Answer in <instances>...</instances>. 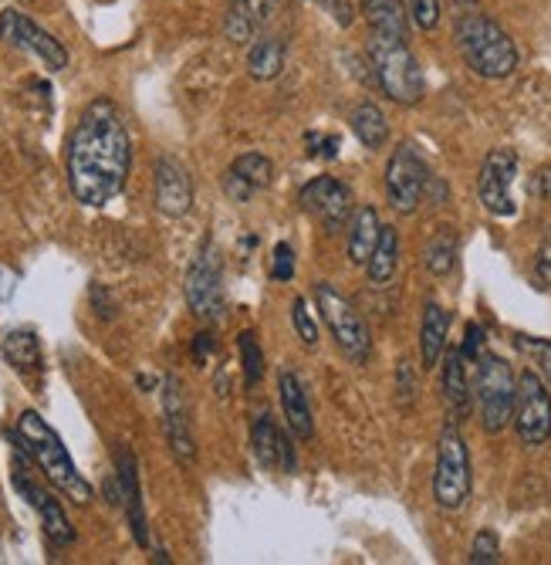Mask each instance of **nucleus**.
Returning a JSON list of instances; mask_svg holds the SVG:
<instances>
[{"instance_id": "1", "label": "nucleus", "mask_w": 551, "mask_h": 565, "mask_svg": "<svg viewBox=\"0 0 551 565\" xmlns=\"http://www.w3.org/2000/svg\"><path fill=\"white\" fill-rule=\"evenodd\" d=\"M129 167H132V139L119 106L109 98L88 102L65 149L72 196L85 203V207H102V203L122 193L129 180Z\"/></svg>"}, {"instance_id": "2", "label": "nucleus", "mask_w": 551, "mask_h": 565, "mask_svg": "<svg viewBox=\"0 0 551 565\" xmlns=\"http://www.w3.org/2000/svg\"><path fill=\"white\" fill-rule=\"evenodd\" d=\"M457 47L467 62V68L480 78H508L518 72V44L515 38L500 28L490 14L464 4V11L457 14Z\"/></svg>"}, {"instance_id": "3", "label": "nucleus", "mask_w": 551, "mask_h": 565, "mask_svg": "<svg viewBox=\"0 0 551 565\" xmlns=\"http://www.w3.org/2000/svg\"><path fill=\"white\" fill-rule=\"evenodd\" d=\"M14 440L21 444V450L41 468V475L52 481L68 501H75V504H88L91 501V484L78 475L75 460L65 450L62 437L55 434V427L47 424L41 414H34V409H24V414L18 417Z\"/></svg>"}, {"instance_id": "4", "label": "nucleus", "mask_w": 551, "mask_h": 565, "mask_svg": "<svg viewBox=\"0 0 551 565\" xmlns=\"http://www.w3.org/2000/svg\"><path fill=\"white\" fill-rule=\"evenodd\" d=\"M369 72L379 85V92L386 98H392L396 106H417L426 92V78L423 68L417 62V55L410 51V44L403 38H386V34H372L369 47Z\"/></svg>"}, {"instance_id": "5", "label": "nucleus", "mask_w": 551, "mask_h": 565, "mask_svg": "<svg viewBox=\"0 0 551 565\" xmlns=\"http://www.w3.org/2000/svg\"><path fill=\"white\" fill-rule=\"evenodd\" d=\"M474 399L480 427L487 434H500L515 420V399H518V380L515 370L500 355L484 352L477 359V376H474Z\"/></svg>"}, {"instance_id": "6", "label": "nucleus", "mask_w": 551, "mask_h": 565, "mask_svg": "<svg viewBox=\"0 0 551 565\" xmlns=\"http://www.w3.org/2000/svg\"><path fill=\"white\" fill-rule=\"evenodd\" d=\"M471 498V454L467 440L450 420L436 440V468H433V501L440 511H461Z\"/></svg>"}, {"instance_id": "7", "label": "nucleus", "mask_w": 551, "mask_h": 565, "mask_svg": "<svg viewBox=\"0 0 551 565\" xmlns=\"http://www.w3.org/2000/svg\"><path fill=\"white\" fill-rule=\"evenodd\" d=\"M315 305L322 312L325 329L332 332L335 345L342 349V355L353 359V363H366L369 352H372V339H369V326L356 312V305L328 281H322L315 288Z\"/></svg>"}, {"instance_id": "8", "label": "nucleus", "mask_w": 551, "mask_h": 565, "mask_svg": "<svg viewBox=\"0 0 551 565\" xmlns=\"http://www.w3.org/2000/svg\"><path fill=\"white\" fill-rule=\"evenodd\" d=\"M430 186V170L413 142L392 149L386 163V200L396 214H413Z\"/></svg>"}, {"instance_id": "9", "label": "nucleus", "mask_w": 551, "mask_h": 565, "mask_svg": "<svg viewBox=\"0 0 551 565\" xmlns=\"http://www.w3.org/2000/svg\"><path fill=\"white\" fill-rule=\"evenodd\" d=\"M0 41L18 47V51H24V55H31V58H37L47 72H65L68 68L65 44L55 34H47L41 24H34L18 8L0 11Z\"/></svg>"}, {"instance_id": "10", "label": "nucleus", "mask_w": 551, "mask_h": 565, "mask_svg": "<svg viewBox=\"0 0 551 565\" xmlns=\"http://www.w3.org/2000/svg\"><path fill=\"white\" fill-rule=\"evenodd\" d=\"M515 177H518V152L515 149H490L484 157V163H480V177H477L480 207L490 217L508 221V217L518 214Z\"/></svg>"}, {"instance_id": "11", "label": "nucleus", "mask_w": 551, "mask_h": 565, "mask_svg": "<svg viewBox=\"0 0 551 565\" xmlns=\"http://www.w3.org/2000/svg\"><path fill=\"white\" fill-rule=\"evenodd\" d=\"M515 430L525 447H541L551 437V393L534 370L518 376V399H515Z\"/></svg>"}, {"instance_id": "12", "label": "nucleus", "mask_w": 551, "mask_h": 565, "mask_svg": "<svg viewBox=\"0 0 551 565\" xmlns=\"http://www.w3.org/2000/svg\"><path fill=\"white\" fill-rule=\"evenodd\" d=\"M186 301L193 308L196 319L217 322L227 308L224 298V271H220V258L214 247H204L196 254V262L186 275Z\"/></svg>"}, {"instance_id": "13", "label": "nucleus", "mask_w": 551, "mask_h": 565, "mask_svg": "<svg viewBox=\"0 0 551 565\" xmlns=\"http://www.w3.org/2000/svg\"><path fill=\"white\" fill-rule=\"evenodd\" d=\"M298 203H302V211L318 221L325 231H338L353 221V190H348L342 180L335 177H315L312 183L302 186L298 193Z\"/></svg>"}, {"instance_id": "14", "label": "nucleus", "mask_w": 551, "mask_h": 565, "mask_svg": "<svg viewBox=\"0 0 551 565\" xmlns=\"http://www.w3.org/2000/svg\"><path fill=\"white\" fill-rule=\"evenodd\" d=\"M163 424H166V440H170L173 457L180 460V465H193L196 440H193V430H190V409H186L183 386L173 376L163 386Z\"/></svg>"}, {"instance_id": "15", "label": "nucleus", "mask_w": 551, "mask_h": 565, "mask_svg": "<svg viewBox=\"0 0 551 565\" xmlns=\"http://www.w3.org/2000/svg\"><path fill=\"white\" fill-rule=\"evenodd\" d=\"M156 207L166 217H186L193 207V180L173 157H160L156 163Z\"/></svg>"}, {"instance_id": "16", "label": "nucleus", "mask_w": 551, "mask_h": 565, "mask_svg": "<svg viewBox=\"0 0 551 565\" xmlns=\"http://www.w3.org/2000/svg\"><path fill=\"white\" fill-rule=\"evenodd\" d=\"M271 180H274V163L261 157V152H244L224 173V193L234 203H247L258 190H268Z\"/></svg>"}, {"instance_id": "17", "label": "nucleus", "mask_w": 551, "mask_h": 565, "mask_svg": "<svg viewBox=\"0 0 551 565\" xmlns=\"http://www.w3.org/2000/svg\"><path fill=\"white\" fill-rule=\"evenodd\" d=\"M116 478H119V498H122V504H126V519H129L132 539H136L139 548H149V525H145V504H142L139 465H136L132 450H119Z\"/></svg>"}, {"instance_id": "18", "label": "nucleus", "mask_w": 551, "mask_h": 565, "mask_svg": "<svg viewBox=\"0 0 551 565\" xmlns=\"http://www.w3.org/2000/svg\"><path fill=\"white\" fill-rule=\"evenodd\" d=\"M250 450H255V460L264 471H291L294 468L291 444L268 414L255 417V424H250Z\"/></svg>"}, {"instance_id": "19", "label": "nucleus", "mask_w": 551, "mask_h": 565, "mask_svg": "<svg viewBox=\"0 0 551 565\" xmlns=\"http://www.w3.org/2000/svg\"><path fill=\"white\" fill-rule=\"evenodd\" d=\"M278 396H281V414H284L288 430L298 440H312L315 437V420H312L309 393H305L302 380H298V373L288 370V366L278 373Z\"/></svg>"}, {"instance_id": "20", "label": "nucleus", "mask_w": 551, "mask_h": 565, "mask_svg": "<svg viewBox=\"0 0 551 565\" xmlns=\"http://www.w3.org/2000/svg\"><path fill=\"white\" fill-rule=\"evenodd\" d=\"M471 399H474V390L467 383V355L461 349H450L443 352V403H446L450 420L461 424L471 414Z\"/></svg>"}, {"instance_id": "21", "label": "nucleus", "mask_w": 551, "mask_h": 565, "mask_svg": "<svg viewBox=\"0 0 551 565\" xmlns=\"http://www.w3.org/2000/svg\"><path fill=\"white\" fill-rule=\"evenodd\" d=\"M278 11V0H230L227 18H224V34L234 44H250L258 38V28L268 24Z\"/></svg>"}, {"instance_id": "22", "label": "nucleus", "mask_w": 551, "mask_h": 565, "mask_svg": "<svg viewBox=\"0 0 551 565\" xmlns=\"http://www.w3.org/2000/svg\"><path fill=\"white\" fill-rule=\"evenodd\" d=\"M446 335H450V316L440 301H426L423 322H420V359L423 370H433L443 352H446Z\"/></svg>"}, {"instance_id": "23", "label": "nucleus", "mask_w": 551, "mask_h": 565, "mask_svg": "<svg viewBox=\"0 0 551 565\" xmlns=\"http://www.w3.org/2000/svg\"><path fill=\"white\" fill-rule=\"evenodd\" d=\"M363 18L369 21L372 34L407 41V0H363Z\"/></svg>"}, {"instance_id": "24", "label": "nucleus", "mask_w": 551, "mask_h": 565, "mask_svg": "<svg viewBox=\"0 0 551 565\" xmlns=\"http://www.w3.org/2000/svg\"><path fill=\"white\" fill-rule=\"evenodd\" d=\"M379 231H382V221H379L376 207L353 211V221H348V258H353V265L369 262V254L379 241Z\"/></svg>"}, {"instance_id": "25", "label": "nucleus", "mask_w": 551, "mask_h": 565, "mask_svg": "<svg viewBox=\"0 0 551 565\" xmlns=\"http://www.w3.org/2000/svg\"><path fill=\"white\" fill-rule=\"evenodd\" d=\"M0 352H4L8 363L21 373V376H31V373H41L44 370V355H41V342L31 329H14L4 335L0 342Z\"/></svg>"}, {"instance_id": "26", "label": "nucleus", "mask_w": 551, "mask_h": 565, "mask_svg": "<svg viewBox=\"0 0 551 565\" xmlns=\"http://www.w3.org/2000/svg\"><path fill=\"white\" fill-rule=\"evenodd\" d=\"M284 68V41L281 38H255L247 47V75L255 82H271Z\"/></svg>"}, {"instance_id": "27", "label": "nucleus", "mask_w": 551, "mask_h": 565, "mask_svg": "<svg viewBox=\"0 0 551 565\" xmlns=\"http://www.w3.org/2000/svg\"><path fill=\"white\" fill-rule=\"evenodd\" d=\"M366 271H369V281L379 288L396 278V271H399V234H396V227L382 224L379 241H376L369 262H366Z\"/></svg>"}, {"instance_id": "28", "label": "nucleus", "mask_w": 551, "mask_h": 565, "mask_svg": "<svg viewBox=\"0 0 551 565\" xmlns=\"http://www.w3.org/2000/svg\"><path fill=\"white\" fill-rule=\"evenodd\" d=\"M348 122H353V132L366 149H379L389 139L386 113L376 106V102H359V106L353 109V116H348Z\"/></svg>"}, {"instance_id": "29", "label": "nucleus", "mask_w": 551, "mask_h": 565, "mask_svg": "<svg viewBox=\"0 0 551 565\" xmlns=\"http://www.w3.org/2000/svg\"><path fill=\"white\" fill-rule=\"evenodd\" d=\"M423 265H426L430 275H440V278L454 271V265H457V234L450 227H440L430 237L426 250H423Z\"/></svg>"}, {"instance_id": "30", "label": "nucleus", "mask_w": 551, "mask_h": 565, "mask_svg": "<svg viewBox=\"0 0 551 565\" xmlns=\"http://www.w3.org/2000/svg\"><path fill=\"white\" fill-rule=\"evenodd\" d=\"M37 515H41L44 535H47V542H52V545L65 548V545L75 542V529H72V522H68V515H65V508H62L58 498L47 494V498L37 504Z\"/></svg>"}, {"instance_id": "31", "label": "nucleus", "mask_w": 551, "mask_h": 565, "mask_svg": "<svg viewBox=\"0 0 551 565\" xmlns=\"http://www.w3.org/2000/svg\"><path fill=\"white\" fill-rule=\"evenodd\" d=\"M237 349H240V366H244V386L255 390L264 380V349H261L258 335L250 332V329L240 332Z\"/></svg>"}, {"instance_id": "32", "label": "nucleus", "mask_w": 551, "mask_h": 565, "mask_svg": "<svg viewBox=\"0 0 551 565\" xmlns=\"http://www.w3.org/2000/svg\"><path fill=\"white\" fill-rule=\"evenodd\" d=\"M291 322H294L298 339H302L309 349L318 345V322H315V312L309 308V298H294L291 301Z\"/></svg>"}, {"instance_id": "33", "label": "nucleus", "mask_w": 551, "mask_h": 565, "mask_svg": "<svg viewBox=\"0 0 551 565\" xmlns=\"http://www.w3.org/2000/svg\"><path fill=\"white\" fill-rule=\"evenodd\" d=\"M515 345L531 359V363L551 380V339H531V335H515Z\"/></svg>"}, {"instance_id": "34", "label": "nucleus", "mask_w": 551, "mask_h": 565, "mask_svg": "<svg viewBox=\"0 0 551 565\" xmlns=\"http://www.w3.org/2000/svg\"><path fill=\"white\" fill-rule=\"evenodd\" d=\"M407 14L420 31H436L440 24V0H407Z\"/></svg>"}, {"instance_id": "35", "label": "nucleus", "mask_w": 551, "mask_h": 565, "mask_svg": "<svg viewBox=\"0 0 551 565\" xmlns=\"http://www.w3.org/2000/svg\"><path fill=\"white\" fill-rule=\"evenodd\" d=\"M471 562L474 565H494V562H500V542H497V535L490 529L477 532V539L471 545Z\"/></svg>"}, {"instance_id": "36", "label": "nucleus", "mask_w": 551, "mask_h": 565, "mask_svg": "<svg viewBox=\"0 0 551 565\" xmlns=\"http://www.w3.org/2000/svg\"><path fill=\"white\" fill-rule=\"evenodd\" d=\"M531 275H534V285H538V288H551V227L544 231V237H541V244H538Z\"/></svg>"}, {"instance_id": "37", "label": "nucleus", "mask_w": 551, "mask_h": 565, "mask_svg": "<svg viewBox=\"0 0 551 565\" xmlns=\"http://www.w3.org/2000/svg\"><path fill=\"white\" fill-rule=\"evenodd\" d=\"M271 278H274V281H291V278H294V250H291V244H284V241L274 247Z\"/></svg>"}, {"instance_id": "38", "label": "nucleus", "mask_w": 551, "mask_h": 565, "mask_svg": "<svg viewBox=\"0 0 551 565\" xmlns=\"http://www.w3.org/2000/svg\"><path fill=\"white\" fill-rule=\"evenodd\" d=\"M528 190H531V196H538L541 203H551V167L534 170V177H531Z\"/></svg>"}, {"instance_id": "39", "label": "nucleus", "mask_w": 551, "mask_h": 565, "mask_svg": "<svg viewBox=\"0 0 551 565\" xmlns=\"http://www.w3.org/2000/svg\"><path fill=\"white\" fill-rule=\"evenodd\" d=\"M309 142H312V157H322V160H332V157H338V139L335 136H309Z\"/></svg>"}, {"instance_id": "40", "label": "nucleus", "mask_w": 551, "mask_h": 565, "mask_svg": "<svg viewBox=\"0 0 551 565\" xmlns=\"http://www.w3.org/2000/svg\"><path fill=\"white\" fill-rule=\"evenodd\" d=\"M461 352H464L467 359H480V355H484V329H480V326H474V322L467 326V345H464Z\"/></svg>"}, {"instance_id": "41", "label": "nucleus", "mask_w": 551, "mask_h": 565, "mask_svg": "<svg viewBox=\"0 0 551 565\" xmlns=\"http://www.w3.org/2000/svg\"><path fill=\"white\" fill-rule=\"evenodd\" d=\"M322 4L328 8V14H332L335 24H342V28L353 24V8H348V0H322Z\"/></svg>"}, {"instance_id": "42", "label": "nucleus", "mask_w": 551, "mask_h": 565, "mask_svg": "<svg viewBox=\"0 0 551 565\" xmlns=\"http://www.w3.org/2000/svg\"><path fill=\"white\" fill-rule=\"evenodd\" d=\"M214 349H217V342H214L210 332H199L193 339V359H196V363H207V359L214 355Z\"/></svg>"}, {"instance_id": "43", "label": "nucleus", "mask_w": 551, "mask_h": 565, "mask_svg": "<svg viewBox=\"0 0 551 565\" xmlns=\"http://www.w3.org/2000/svg\"><path fill=\"white\" fill-rule=\"evenodd\" d=\"M457 4H471V0H457Z\"/></svg>"}]
</instances>
